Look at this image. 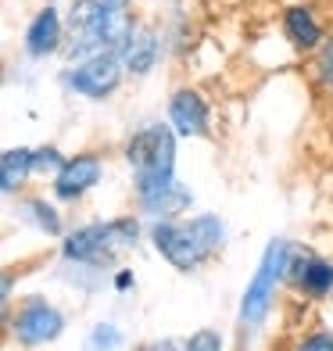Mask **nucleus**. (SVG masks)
<instances>
[{
  "instance_id": "nucleus-1",
  "label": "nucleus",
  "mask_w": 333,
  "mask_h": 351,
  "mask_svg": "<svg viewBox=\"0 0 333 351\" xmlns=\"http://www.w3.org/2000/svg\"><path fill=\"white\" fill-rule=\"evenodd\" d=\"M125 158H130L133 176H136L140 204L176 186V130L172 125L151 122L140 133H133Z\"/></svg>"
},
{
  "instance_id": "nucleus-2",
  "label": "nucleus",
  "mask_w": 333,
  "mask_h": 351,
  "mask_svg": "<svg viewBox=\"0 0 333 351\" xmlns=\"http://www.w3.org/2000/svg\"><path fill=\"white\" fill-rule=\"evenodd\" d=\"M151 241L169 265H176L180 273H190L222 244V222L215 215H197L190 222L158 219L151 230Z\"/></svg>"
},
{
  "instance_id": "nucleus-3",
  "label": "nucleus",
  "mask_w": 333,
  "mask_h": 351,
  "mask_svg": "<svg viewBox=\"0 0 333 351\" xmlns=\"http://www.w3.org/2000/svg\"><path fill=\"white\" fill-rule=\"evenodd\" d=\"M125 244H136V222L133 219H111V222H90V226L69 233L61 251H65L69 262L101 265V262L115 258Z\"/></svg>"
},
{
  "instance_id": "nucleus-4",
  "label": "nucleus",
  "mask_w": 333,
  "mask_h": 351,
  "mask_svg": "<svg viewBox=\"0 0 333 351\" xmlns=\"http://www.w3.org/2000/svg\"><path fill=\"white\" fill-rule=\"evenodd\" d=\"M287 269H291V244L287 241H269L262 262H258V273L251 276L244 301H241V323L244 326H258L262 319L273 308V298H276V287L287 280Z\"/></svg>"
},
{
  "instance_id": "nucleus-5",
  "label": "nucleus",
  "mask_w": 333,
  "mask_h": 351,
  "mask_svg": "<svg viewBox=\"0 0 333 351\" xmlns=\"http://www.w3.org/2000/svg\"><path fill=\"white\" fill-rule=\"evenodd\" d=\"M8 326L14 333V341L22 348H40V344H51L61 337L65 330V315H61L47 298H25L18 312L8 315Z\"/></svg>"
},
{
  "instance_id": "nucleus-6",
  "label": "nucleus",
  "mask_w": 333,
  "mask_h": 351,
  "mask_svg": "<svg viewBox=\"0 0 333 351\" xmlns=\"http://www.w3.org/2000/svg\"><path fill=\"white\" fill-rule=\"evenodd\" d=\"M122 72H125L122 58L115 51H104V54H93L86 61H79V65H72L69 75H65V83L75 93H83V97L101 101V97H111V93L119 90Z\"/></svg>"
},
{
  "instance_id": "nucleus-7",
  "label": "nucleus",
  "mask_w": 333,
  "mask_h": 351,
  "mask_svg": "<svg viewBox=\"0 0 333 351\" xmlns=\"http://www.w3.org/2000/svg\"><path fill=\"white\" fill-rule=\"evenodd\" d=\"M169 122L180 136H208L212 111L197 90H176L169 97Z\"/></svg>"
},
{
  "instance_id": "nucleus-8",
  "label": "nucleus",
  "mask_w": 333,
  "mask_h": 351,
  "mask_svg": "<svg viewBox=\"0 0 333 351\" xmlns=\"http://www.w3.org/2000/svg\"><path fill=\"white\" fill-rule=\"evenodd\" d=\"M287 280L308 298H326L333 291V262L319 254H291Z\"/></svg>"
},
{
  "instance_id": "nucleus-9",
  "label": "nucleus",
  "mask_w": 333,
  "mask_h": 351,
  "mask_svg": "<svg viewBox=\"0 0 333 351\" xmlns=\"http://www.w3.org/2000/svg\"><path fill=\"white\" fill-rule=\"evenodd\" d=\"M101 180V158L97 154H75L69 158V165L54 176V194L61 201H75L83 197L90 186H97Z\"/></svg>"
},
{
  "instance_id": "nucleus-10",
  "label": "nucleus",
  "mask_w": 333,
  "mask_h": 351,
  "mask_svg": "<svg viewBox=\"0 0 333 351\" xmlns=\"http://www.w3.org/2000/svg\"><path fill=\"white\" fill-rule=\"evenodd\" d=\"M61 36H65L61 14H58L54 4H47V8L36 11V19L29 22V29H25V51L33 58H47V54H54L61 47Z\"/></svg>"
},
{
  "instance_id": "nucleus-11",
  "label": "nucleus",
  "mask_w": 333,
  "mask_h": 351,
  "mask_svg": "<svg viewBox=\"0 0 333 351\" xmlns=\"http://www.w3.org/2000/svg\"><path fill=\"white\" fill-rule=\"evenodd\" d=\"M119 58H122L125 72H133V75L151 72V69H154V61H158V36L151 33L147 25H136L133 33H130V40L122 43Z\"/></svg>"
},
{
  "instance_id": "nucleus-12",
  "label": "nucleus",
  "mask_w": 333,
  "mask_h": 351,
  "mask_svg": "<svg viewBox=\"0 0 333 351\" xmlns=\"http://www.w3.org/2000/svg\"><path fill=\"white\" fill-rule=\"evenodd\" d=\"M283 33H287V40L297 51H315V47H323V40H326V33L319 29V22H315V14L308 8H287L283 11Z\"/></svg>"
},
{
  "instance_id": "nucleus-13",
  "label": "nucleus",
  "mask_w": 333,
  "mask_h": 351,
  "mask_svg": "<svg viewBox=\"0 0 333 351\" xmlns=\"http://www.w3.org/2000/svg\"><path fill=\"white\" fill-rule=\"evenodd\" d=\"M29 176H36L33 172V151L29 147H8L4 158H0V186H4V194L22 190Z\"/></svg>"
},
{
  "instance_id": "nucleus-14",
  "label": "nucleus",
  "mask_w": 333,
  "mask_h": 351,
  "mask_svg": "<svg viewBox=\"0 0 333 351\" xmlns=\"http://www.w3.org/2000/svg\"><path fill=\"white\" fill-rule=\"evenodd\" d=\"M190 204V194L176 183L172 190H165V194H158V197H151V201H144V212H151V215H162V219H172L176 212H183Z\"/></svg>"
},
{
  "instance_id": "nucleus-15",
  "label": "nucleus",
  "mask_w": 333,
  "mask_h": 351,
  "mask_svg": "<svg viewBox=\"0 0 333 351\" xmlns=\"http://www.w3.org/2000/svg\"><path fill=\"white\" fill-rule=\"evenodd\" d=\"M25 215L36 222V230H43L47 237H61V215L54 212V204H47V201H29L25 204Z\"/></svg>"
},
{
  "instance_id": "nucleus-16",
  "label": "nucleus",
  "mask_w": 333,
  "mask_h": 351,
  "mask_svg": "<svg viewBox=\"0 0 333 351\" xmlns=\"http://www.w3.org/2000/svg\"><path fill=\"white\" fill-rule=\"evenodd\" d=\"M69 165V158L61 154L58 147H40L33 151V172H47V176H58L61 169Z\"/></svg>"
},
{
  "instance_id": "nucleus-17",
  "label": "nucleus",
  "mask_w": 333,
  "mask_h": 351,
  "mask_svg": "<svg viewBox=\"0 0 333 351\" xmlns=\"http://www.w3.org/2000/svg\"><path fill=\"white\" fill-rule=\"evenodd\" d=\"M119 344H122V333H119L115 323H97L90 330V348L93 351H115Z\"/></svg>"
},
{
  "instance_id": "nucleus-18",
  "label": "nucleus",
  "mask_w": 333,
  "mask_h": 351,
  "mask_svg": "<svg viewBox=\"0 0 333 351\" xmlns=\"http://www.w3.org/2000/svg\"><path fill=\"white\" fill-rule=\"evenodd\" d=\"M315 75H319V83L333 90V33H326L319 54H315Z\"/></svg>"
},
{
  "instance_id": "nucleus-19",
  "label": "nucleus",
  "mask_w": 333,
  "mask_h": 351,
  "mask_svg": "<svg viewBox=\"0 0 333 351\" xmlns=\"http://www.w3.org/2000/svg\"><path fill=\"white\" fill-rule=\"evenodd\" d=\"M186 351H222V337L215 330H197L194 337L186 341Z\"/></svg>"
},
{
  "instance_id": "nucleus-20",
  "label": "nucleus",
  "mask_w": 333,
  "mask_h": 351,
  "mask_svg": "<svg viewBox=\"0 0 333 351\" xmlns=\"http://www.w3.org/2000/svg\"><path fill=\"white\" fill-rule=\"evenodd\" d=\"M294 351H333V333H308L294 344Z\"/></svg>"
},
{
  "instance_id": "nucleus-21",
  "label": "nucleus",
  "mask_w": 333,
  "mask_h": 351,
  "mask_svg": "<svg viewBox=\"0 0 333 351\" xmlns=\"http://www.w3.org/2000/svg\"><path fill=\"white\" fill-rule=\"evenodd\" d=\"M140 351H186V344H180V341H158V344H147Z\"/></svg>"
},
{
  "instance_id": "nucleus-22",
  "label": "nucleus",
  "mask_w": 333,
  "mask_h": 351,
  "mask_svg": "<svg viewBox=\"0 0 333 351\" xmlns=\"http://www.w3.org/2000/svg\"><path fill=\"white\" fill-rule=\"evenodd\" d=\"M115 283H119V291H125V287L133 283V273H119V280H115Z\"/></svg>"
}]
</instances>
